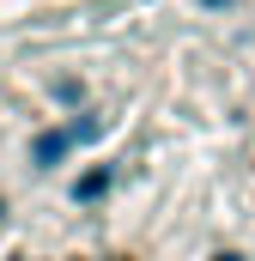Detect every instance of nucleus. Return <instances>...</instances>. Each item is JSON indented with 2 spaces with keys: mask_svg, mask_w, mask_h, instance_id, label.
Masks as SVG:
<instances>
[{
  "mask_svg": "<svg viewBox=\"0 0 255 261\" xmlns=\"http://www.w3.org/2000/svg\"><path fill=\"white\" fill-rule=\"evenodd\" d=\"M79 134H85V128H61V134H43V140H37V164H55V158H61V152L73 146V140H79Z\"/></svg>",
  "mask_w": 255,
  "mask_h": 261,
  "instance_id": "f257e3e1",
  "label": "nucleus"
}]
</instances>
